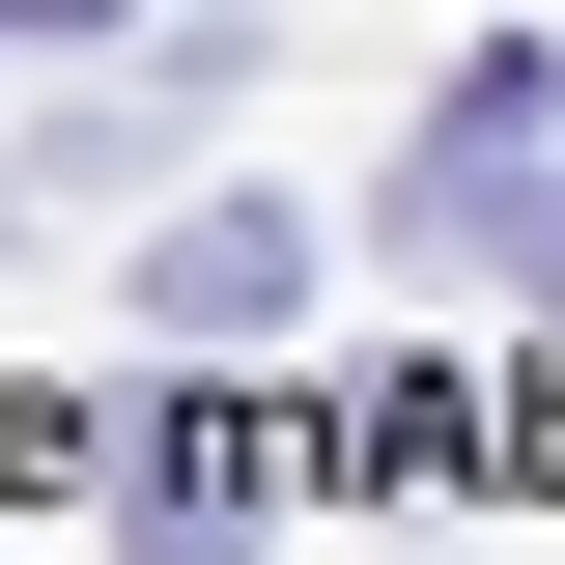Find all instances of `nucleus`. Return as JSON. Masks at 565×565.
<instances>
[{"label":"nucleus","instance_id":"1","mask_svg":"<svg viewBox=\"0 0 565 565\" xmlns=\"http://www.w3.org/2000/svg\"><path fill=\"white\" fill-rule=\"evenodd\" d=\"M537 29H509V57H452V114H424V170H396V255L424 282H452V255H537V199H565V170H537Z\"/></svg>","mask_w":565,"mask_h":565},{"label":"nucleus","instance_id":"2","mask_svg":"<svg viewBox=\"0 0 565 565\" xmlns=\"http://www.w3.org/2000/svg\"><path fill=\"white\" fill-rule=\"evenodd\" d=\"M141 311H170V340H282V311H311V226L282 199H170L141 226Z\"/></svg>","mask_w":565,"mask_h":565},{"label":"nucleus","instance_id":"3","mask_svg":"<svg viewBox=\"0 0 565 565\" xmlns=\"http://www.w3.org/2000/svg\"><path fill=\"white\" fill-rule=\"evenodd\" d=\"M255 509H282V452H255V424H170V452H141V565H226V537H255Z\"/></svg>","mask_w":565,"mask_h":565},{"label":"nucleus","instance_id":"4","mask_svg":"<svg viewBox=\"0 0 565 565\" xmlns=\"http://www.w3.org/2000/svg\"><path fill=\"white\" fill-rule=\"evenodd\" d=\"M537 282H565V199H537Z\"/></svg>","mask_w":565,"mask_h":565}]
</instances>
